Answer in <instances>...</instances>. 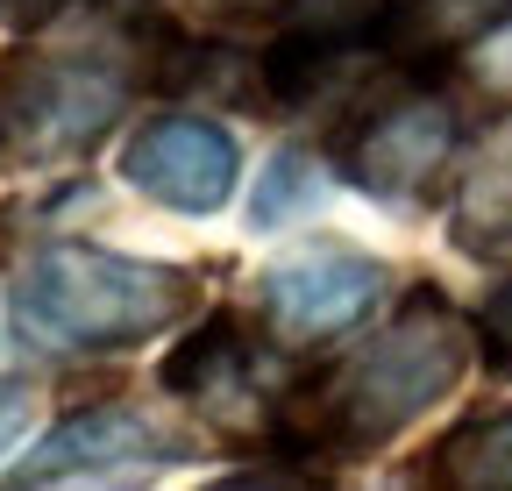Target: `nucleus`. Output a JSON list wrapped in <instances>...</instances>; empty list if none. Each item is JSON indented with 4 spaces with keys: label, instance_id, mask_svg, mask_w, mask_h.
Segmentation results:
<instances>
[{
    "label": "nucleus",
    "instance_id": "obj_1",
    "mask_svg": "<svg viewBox=\"0 0 512 491\" xmlns=\"http://www.w3.org/2000/svg\"><path fill=\"white\" fill-rule=\"evenodd\" d=\"M470 371V328L434 285H413L384 335H370L342 371H328L313 392V435L342 456H370L399 442L413 420H427Z\"/></svg>",
    "mask_w": 512,
    "mask_h": 491
},
{
    "label": "nucleus",
    "instance_id": "obj_2",
    "mask_svg": "<svg viewBox=\"0 0 512 491\" xmlns=\"http://www.w3.org/2000/svg\"><path fill=\"white\" fill-rule=\"evenodd\" d=\"M192 306H200V278L185 264L121 257L100 242H57V250L29 257V271L15 278V328L29 349L50 356L128 349L185 321Z\"/></svg>",
    "mask_w": 512,
    "mask_h": 491
},
{
    "label": "nucleus",
    "instance_id": "obj_3",
    "mask_svg": "<svg viewBox=\"0 0 512 491\" xmlns=\"http://www.w3.org/2000/svg\"><path fill=\"white\" fill-rule=\"evenodd\" d=\"M128 100V72L100 57H22L8 65V121L29 157H72L100 143V129Z\"/></svg>",
    "mask_w": 512,
    "mask_h": 491
},
{
    "label": "nucleus",
    "instance_id": "obj_4",
    "mask_svg": "<svg viewBox=\"0 0 512 491\" xmlns=\"http://www.w3.org/2000/svg\"><path fill=\"white\" fill-rule=\"evenodd\" d=\"M192 449H178L164 427L136 406H86L72 420H57L50 435L8 470V491H36V484H64V477H107V484H136L164 463H178Z\"/></svg>",
    "mask_w": 512,
    "mask_h": 491
},
{
    "label": "nucleus",
    "instance_id": "obj_5",
    "mask_svg": "<svg viewBox=\"0 0 512 491\" xmlns=\"http://www.w3.org/2000/svg\"><path fill=\"white\" fill-rule=\"evenodd\" d=\"M377 292H384V264L349 250V242H306L264 271V306L285 342H320L356 328L377 306Z\"/></svg>",
    "mask_w": 512,
    "mask_h": 491
},
{
    "label": "nucleus",
    "instance_id": "obj_6",
    "mask_svg": "<svg viewBox=\"0 0 512 491\" xmlns=\"http://www.w3.org/2000/svg\"><path fill=\"white\" fill-rule=\"evenodd\" d=\"M448 150H456V107L434 100V93H413V100L377 107L363 129L349 136L342 171H349V186H363L370 200L413 207L434 178H441Z\"/></svg>",
    "mask_w": 512,
    "mask_h": 491
},
{
    "label": "nucleus",
    "instance_id": "obj_7",
    "mask_svg": "<svg viewBox=\"0 0 512 491\" xmlns=\"http://www.w3.org/2000/svg\"><path fill=\"white\" fill-rule=\"evenodd\" d=\"M235 136L214 129L200 114H157L150 129H136V143L121 150V178L136 193H150L157 207L178 214H214L235 193Z\"/></svg>",
    "mask_w": 512,
    "mask_h": 491
},
{
    "label": "nucleus",
    "instance_id": "obj_8",
    "mask_svg": "<svg viewBox=\"0 0 512 491\" xmlns=\"http://www.w3.org/2000/svg\"><path fill=\"white\" fill-rule=\"evenodd\" d=\"M264 378H271V363H264L256 335H249L235 314H214L207 328H192V335L164 356V392L207 406V413H221V420L264 413Z\"/></svg>",
    "mask_w": 512,
    "mask_h": 491
},
{
    "label": "nucleus",
    "instance_id": "obj_9",
    "mask_svg": "<svg viewBox=\"0 0 512 491\" xmlns=\"http://www.w3.org/2000/svg\"><path fill=\"white\" fill-rule=\"evenodd\" d=\"M448 235H456V250L484 257V264L512 257V114L477 136V150L456 178V200H448Z\"/></svg>",
    "mask_w": 512,
    "mask_h": 491
},
{
    "label": "nucleus",
    "instance_id": "obj_10",
    "mask_svg": "<svg viewBox=\"0 0 512 491\" xmlns=\"http://www.w3.org/2000/svg\"><path fill=\"white\" fill-rule=\"evenodd\" d=\"M392 0H285L278 8V50L306 57V65H335L342 50L370 43L384 29Z\"/></svg>",
    "mask_w": 512,
    "mask_h": 491
},
{
    "label": "nucleus",
    "instance_id": "obj_11",
    "mask_svg": "<svg viewBox=\"0 0 512 491\" xmlns=\"http://www.w3.org/2000/svg\"><path fill=\"white\" fill-rule=\"evenodd\" d=\"M427 491H512V406L456 427L427 456Z\"/></svg>",
    "mask_w": 512,
    "mask_h": 491
},
{
    "label": "nucleus",
    "instance_id": "obj_12",
    "mask_svg": "<svg viewBox=\"0 0 512 491\" xmlns=\"http://www.w3.org/2000/svg\"><path fill=\"white\" fill-rule=\"evenodd\" d=\"M512 15V0H392L384 8V29H392L399 50H456L491 36Z\"/></svg>",
    "mask_w": 512,
    "mask_h": 491
},
{
    "label": "nucleus",
    "instance_id": "obj_13",
    "mask_svg": "<svg viewBox=\"0 0 512 491\" xmlns=\"http://www.w3.org/2000/svg\"><path fill=\"white\" fill-rule=\"evenodd\" d=\"M320 186H328V171H320L299 143H292V150H278V157H271V171H264V186H256V228H285L299 207H313V200H320Z\"/></svg>",
    "mask_w": 512,
    "mask_h": 491
},
{
    "label": "nucleus",
    "instance_id": "obj_14",
    "mask_svg": "<svg viewBox=\"0 0 512 491\" xmlns=\"http://www.w3.org/2000/svg\"><path fill=\"white\" fill-rule=\"evenodd\" d=\"M477 335H484V356H491V371L512 378V278L484 299V314H477Z\"/></svg>",
    "mask_w": 512,
    "mask_h": 491
},
{
    "label": "nucleus",
    "instance_id": "obj_15",
    "mask_svg": "<svg viewBox=\"0 0 512 491\" xmlns=\"http://www.w3.org/2000/svg\"><path fill=\"white\" fill-rule=\"evenodd\" d=\"M207 491H328L313 470H242V477H221Z\"/></svg>",
    "mask_w": 512,
    "mask_h": 491
},
{
    "label": "nucleus",
    "instance_id": "obj_16",
    "mask_svg": "<svg viewBox=\"0 0 512 491\" xmlns=\"http://www.w3.org/2000/svg\"><path fill=\"white\" fill-rule=\"evenodd\" d=\"M72 0H0V29L8 36H29V29H43V22H57Z\"/></svg>",
    "mask_w": 512,
    "mask_h": 491
},
{
    "label": "nucleus",
    "instance_id": "obj_17",
    "mask_svg": "<svg viewBox=\"0 0 512 491\" xmlns=\"http://www.w3.org/2000/svg\"><path fill=\"white\" fill-rule=\"evenodd\" d=\"M22 427H29V385L22 378H0V449H15Z\"/></svg>",
    "mask_w": 512,
    "mask_h": 491
},
{
    "label": "nucleus",
    "instance_id": "obj_18",
    "mask_svg": "<svg viewBox=\"0 0 512 491\" xmlns=\"http://www.w3.org/2000/svg\"><path fill=\"white\" fill-rule=\"evenodd\" d=\"M185 8H200L214 22H256V15H278L285 0H185Z\"/></svg>",
    "mask_w": 512,
    "mask_h": 491
}]
</instances>
